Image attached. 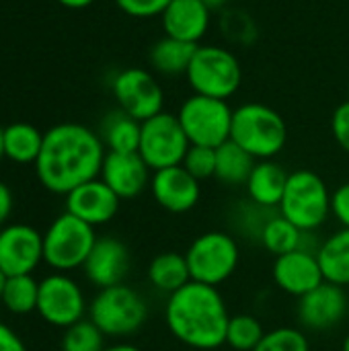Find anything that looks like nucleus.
I'll return each mask as SVG.
<instances>
[{"mask_svg": "<svg viewBox=\"0 0 349 351\" xmlns=\"http://www.w3.org/2000/svg\"><path fill=\"white\" fill-rule=\"evenodd\" d=\"M4 284H6V276H4V271L0 269V296H2V290H4Z\"/></svg>", "mask_w": 349, "mask_h": 351, "instance_id": "obj_43", "label": "nucleus"}, {"mask_svg": "<svg viewBox=\"0 0 349 351\" xmlns=\"http://www.w3.org/2000/svg\"><path fill=\"white\" fill-rule=\"evenodd\" d=\"M331 214L341 224V228H349V183L339 185L331 193Z\"/></svg>", "mask_w": 349, "mask_h": 351, "instance_id": "obj_36", "label": "nucleus"}, {"mask_svg": "<svg viewBox=\"0 0 349 351\" xmlns=\"http://www.w3.org/2000/svg\"><path fill=\"white\" fill-rule=\"evenodd\" d=\"M113 95L119 109L138 121L158 115L165 105V93L158 80L144 68L121 70L113 78Z\"/></svg>", "mask_w": 349, "mask_h": 351, "instance_id": "obj_12", "label": "nucleus"}, {"mask_svg": "<svg viewBox=\"0 0 349 351\" xmlns=\"http://www.w3.org/2000/svg\"><path fill=\"white\" fill-rule=\"evenodd\" d=\"M103 351H142L140 348L132 346V343H117V346H111V348H105Z\"/></svg>", "mask_w": 349, "mask_h": 351, "instance_id": "obj_40", "label": "nucleus"}, {"mask_svg": "<svg viewBox=\"0 0 349 351\" xmlns=\"http://www.w3.org/2000/svg\"><path fill=\"white\" fill-rule=\"evenodd\" d=\"M105 335L103 331L88 319L78 321L66 329L62 337V351H103Z\"/></svg>", "mask_w": 349, "mask_h": 351, "instance_id": "obj_31", "label": "nucleus"}, {"mask_svg": "<svg viewBox=\"0 0 349 351\" xmlns=\"http://www.w3.org/2000/svg\"><path fill=\"white\" fill-rule=\"evenodd\" d=\"M325 282L349 286V228H341L319 245L317 251Z\"/></svg>", "mask_w": 349, "mask_h": 351, "instance_id": "obj_22", "label": "nucleus"}, {"mask_svg": "<svg viewBox=\"0 0 349 351\" xmlns=\"http://www.w3.org/2000/svg\"><path fill=\"white\" fill-rule=\"evenodd\" d=\"M278 212L304 232H313L325 224L331 214V193L325 181L313 171H294Z\"/></svg>", "mask_w": 349, "mask_h": 351, "instance_id": "obj_4", "label": "nucleus"}, {"mask_svg": "<svg viewBox=\"0 0 349 351\" xmlns=\"http://www.w3.org/2000/svg\"><path fill=\"white\" fill-rule=\"evenodd\" d=\"M230 140L255 160H272L284 150L288 128L276 109L263 103H245L232 113Z\"/></svg>", "mask_w": 349, "mask_h": 351, "instance_id": "obj_3", "label": "nucleus"}, {"mask_svg": "<svg viewBox=\"0 0 349 351\" xmlns=\"http://www.w3.org/2000/svg\"><path fill=\"white\" fill-rule=\"evenodd\" d=\"M197 45L165 35L150 47V64L156 72L167 76L187 74Z\"/></svg>", "mask_w": 349, "mask_h": 351, "instance_id": "obj_25", "label": "nucleus"}, {"mask_svg": "<svg viewBox=\"0 0 349 351\" xmlns=\"http://www.w3.org/2000/svg\"><path fill=\"white\" fill-rule=\"evenodd\" d=\"M115 4L128 16L152 19V16H160L167 10V6L171 4V0H115Z\"/></svg>", "mask_w": 349, "mask_h": 351, "instance_id": "obj_34", "label": "nucleus"}, {"mask_svg": "<svg viewBox=\"0 0 349 351\" xmlns=\"http://www.w3.org/2000/svg\"><path fill=\"white\" fill-rule=\"evenodd\" d=\"M142 121L134 119L125 111H111L101 125V140L109 152H138Z\"/></svg>", "mask_w": 349, "mask_h": 351, "instance_id": "obj_23", "label": "nucleus"}, {"mask_svg": "<svg viewBox=\"0 0 349 351\" xmlns=\"http://www.w3.org/2000/svg\"><path fill=\"white\" fill-rule=\"evenodd\" d=\"M232 113L230 105L222 99L193 95L181 105L177 117L189 144L218 148L230 140Z\"/></svg>", "mask_w": 349, "mask_h": 351, "instance_id": "obj_9", "label": "nucleus"}, {"mask_svg": "<svg viewBox=\"0 0 349 351\" xmlns=\"http://www.w3.org/2000/svg\"><path fill=\"white\" fill-rule=\"evenodd\" d=\"M95 243V228L64 212L47 226L43 234V261L58 271L82 267Z\"/></svg>", "mask_w": 349, "mask_h": 351, "instance_id": "obj_7", "label": "nucleus"}, {"mask_svg": "<svg viewBox=\"0 0 349 351\" xmlns=\"http://www.w3.org/2000/svg\"><path fill=\"white\" fill-rule=\"evenodd\" d=\"M150 191L156 204L173 214H183L193 210L202 195L200 181L193 175H189L183 169V165L154 171L150 179Z\"/></svg>", "mask_w": 349, "mask_h": 351, "instance_id": "obj_16", "label": "nucleus"}, {"mask_svg": "<svg viewBox=\"0 0 349 351\" xmlns=\"http://www.w3.org/2000/svg\"><path fill=\"white\" fill-rule=\"evenodd\" d=\"M165 321L171 335L193 350H216L226 343L228 308L214 286L189 282L169 296Z\"/></svg>", "mask_w": 349, "mask_h": 351, "instance_id": "obj_2", "label": "nucleus"}, {"mask_svg": "<svg viewBox=\"0 0 349 351\" xmlns=\"http://www.w3.org/2000/svg\"><path fill=\"white\" fill-rule=\"evenodd\" d=\"M348 90H349V86H348Z\"/></svg>", "mask_w": 349, "mask_h": 351, "instance_id": "obj_45", "label": "nucleus"}, {"mask_svg": "<svg viewBox=\"0 0 349 351\" xmlns=\"http://www.w3.org/2000/svg\"><path fill=\"white\" fill-rule=\"evenodd\" d=\"M37 298H39V282H35L31 274L6 278V284L0 296L6 311L14 315H29L37 311Z\"/></svg>", "mask_w": 349, "mask_h": 351, "instance_id": "obj_29", "label": "nucleus"}, {"mask_svg": "<svg viewBox=\"0 0 349 351\" xmlns=\"http://www.w3.org/2000/svg\"><path fill=\"white\" fill-rule=\"evenodd\" d=\"M148 280L158 292H165L169 296L175 294L177 290H181L183 286H187L191 282V274H189L185 255L175 253V251L156 255L150 261Z\"/></svg>", "mask_w": 349, "mask_h": 351, "instance_id": "obj_24", "label": "nucleus"}, {"mask_svg": "<svg viewBox=\"0 0 349 351\" xmlns=\"http://www.w3.org/2000/svg\"><path fill=\"white\" fill-rule=\"evenodd\" d=\"M185 76L195 95L228 101L243 82V68L230 49L197 45Z\"/></svg>", "mask_w": 349, "mask_h": 351, "instance_id": "obj_6", "label": "nucleus"}, {"mask_svg": "<svg viewBox=\"0 0 349 351\" xmlns=\"http://www.w3.org/2000/svg\"><path fill=\"white\" fill-rule=\"evenodd\" d=\"M331 132L337 144L349 154V99L335 109L331 117Z\"/></svg>", "mask_w": 349, "mask_h": 351, "instance_id": "obj_35", "label": "nucleus"}, {"mask_svg": "<svg viewBox=\"0 0 349 351\" xmlns=\"http://www.w3.org/2000/svg\"><path fill=\"white\" fill-rule=\"evenodd\" d=\"M263 325L251 315H234L228 321L226 343L237 351H255L263 339Z\"/></svg>", "mask_w": 349, "mask_h": 351, "instance_id": "obj_30", "label": "nucleus"}, {"mask_svg": "<svg viewBox=\"0 0 349 351\" xmlns=\"http://www.w3.org/2000/svg\"><path fill=\"white\" fill-rule=\"evenodd\" d=\"M349 311L346 290L331 282H323L319 288L298 298V319L311 331H327L337 327Z\"/></svg>", "mask_w": 349, "mask_h": 351, "instance_id": "obj_14", "label": "nucleus"}, {"mask_svg": "<svg viewBox=\"0 0 349 351\" xmlns=\"http://www.w3.org/2000/svg\"><path fill=\"white\" fill-rule=\"evenodd\" d=\"M62 6H66V8H86V6H91L95 0H58Z\"/></svg>", "mask_w": 349, "mask_h": 351, "instance_id": "obj_39", "label": "nucleus"}, {"mask_svg": "<svg viewBox=\"0 0 349 351\" xmlns=\"http://www.w3.org/2000/svg\"><path fill=\"white\" fill-rule=\"evenodd\" d=\"M43 261V234L29 224L0 228V269L6 278L29 276Z\"/></svg>", "mask_w": 349, "mask_h": 351, "instance_id": "obj_13", "label": "nucleus"}, {"mask_svg": "<svg viewBox=\"0 0 349 351\" xmlns=\"http://www.w3.org/2000/svg\"><path fill=\"white\" fill-rule=\"evenodd\" d=\"M0 351H27L25 341L4 323H0Z\"/></svg>", "mask_w": 349, "mask_h": 351, "instance_id": "obj_37", "label": "nucleus"}, {"mask_svg": "<svg viewBox=\"0 0 349 351\" xmlns=\"http://www.w3.org/2000/svg\"><path fill=\"white\" fill-rule=\"evenodd\" d=\"M4 156V128H0V158Z\"/></svg>", "mask_w": 349, "mask_h": 351, "instance_id": "obj_42", "label": "nucleus"}, {"mask_svg": "<svg viewBox=\"0 0 349 351\" xmlns=\"http://www.w3.org/2000/svg\"><path fill=\"white\" fill-rule=\"evenodd\" d=\"M119 199L138 197L150 185V167L138 152H107L99 175Z\"/></svg>", "mask_w": 349, "mask_h": 351, "instance_id": "obj_18", "label": "nucleus"}, {"mask_svg": "<svg viewBox=\"0 0 349 351\" xmlns=\"http://www.w3.org/2000/svg\"><path fill=\"white\" fill-rule=\"evenodd\" d=\"M12 212V191L6 183L0 181V228H4L6 220Z\"/></svg>", "mask_w": 349, "mask_h": 351, "instance_id": "obj_38", "label": "nucleus"}, {"mask_svg": "<svg viewBox=\"0 0 349 351\" xmlns=\"http://www.w3.org/2000/svg\"><path fill=\"white\" fill-rule=\"evenodd\" d=\"M255 351H311L309 339L294 327H278L263 335Z\"/></svg>", "mask_w": 349, "mask_h": 351, "instance_id": "obj_32", "label": "nucleus"}, {"mask_svg": "<svg viewBox=\"0 0 349 351\" xmlns=\"http://www.w3.org/2000/svg\"><path fill=\"white\" fill-rule=\"evenodd\" d=\"M105 154L99 134L80 123H60L43 134L35 173L47 191L68 195L101 175Z\"/></svg>", "mask_w": 349, "mask_h": 351, "instance_id": "obj_1", "label": "nucleus"}, {"mask_svg": "<svg viewBox=\"0 0 349 351\" xmlns=\"http://www.w3.org/2000/svg\"><path fill=\"white\" fill-rule=\"evenodd\" d=\"M202 2H204V4H206L210 10H212V8H220V6H224L228 0H202Z\"/></svg>", "mask_w": 349, "mask_h": 351, "instance_id": "obj_41", "label": "nucleus"}, {"mask_svg": "<svg viewBox=\"0 0 349 351\" xmlns=\"http://www.w3.org/2000/svg\"><path fill=\"white\" fill-rule=\"evenodd\" d=\"M181 165L197 181L210 179V177L216 175V148H210V146H193L191 144Z\"/></svg>", "mask_w": 349, "mask_h": 351, "instance_id": "obj_33", "label": "nucleus"}, {"mask_svg": "<svg viewBox=\"0 0 349 351\" xmlns=\"http://www.w3.org/2000/svg\"><path fill=\"white\" fill-rule=\"evenodd\" d=\"M119 202L121 199L111 191V187L97 177L78 185L66 195V212L95 228L115 218Z\"/></svg>", "mask_w": 349, "mask_h": 351, "instance_id": "obj_17", "label": "nucleus"}, {"mask_svg": "<svg viewBox=\"0 0 349 351\" xmlns=\"http://www.w3.org/2000/svg\"><path fill=\"white\" fill-rule=\"evenodd\" d=\"M274 282L280 290L290 296L302 298L325 282L317 253L313 251H292L276 257L274 261Z\"/></svg>", "mask_w": 349, "mask_h": 351, "instance_id": "obj_15", "label": "nucleus"}, {"mask_svg": "<svg viewBox=\"0 0 349 351\" xmlns=\"http://www.w3.org/2000/svg\"><path fill=\"white\" fill-rule=\"evenodd\" d=\"M37 313L45 323L68 329L82 321L86 313V300L80 286L72 278L64 274H51L39 282Z\"/></svg>", "mask_w": 349, "mask_h": 351, "instance_id": "obj_11", "label": "nucleus"}, {"mask_svg": "<svg viewBox=\"0 0 349 351\" xmlns=\"http://www.w3.org/2000/svg\"><path fill=\"white\" fill-rule=\"evenodd\" d=\"M341 351H349V333L348 337L344 339V348H341Z\"/></svg>", "mask_w": 349, "mask_h": 351, "instance_id": "obj_44", "label": "nucleus"}, {"mask_svg": "<svg viewBox=\"0 0 349 351\" xmlns=\"http://www.w3.org/2000/svg\"><path fill=\"white\" fill-rule=\"evenodd\" d=\"M288 173L274 160H259L255 162L249 181H247V193L249 199L257 206L278 210L288 185Z\"/></svg>", "mask_w": 349, "mask_h": 351, "instance_id": "obj_21", "label": "nucleus"}, {"mask_svg": "<svg viewBox=\"0 0 349 351\" xmlns=\"http://www.w3.org/2000/svg\"><path fill=\"white\" fill-rule=\"evenodd\" d=\"M43 146V134L25 121L4 128V156L19 165H35Z\"/></svg>", "mask_w": 349, "mask_h": 351, "instance_id": "obj_27", "label": "nucleus"}, {"mask_svg": "<svg viewBox=\"0 0 349 351\" xmlns=\"http://www.w3.org/2000/svg\"><path fill=\"white\" fill-rule=\"evenodd\" d=\"M84 274L99 290L123 284L130 271V251L115 237L97 239L91 255L84 261Z\"/></svg>", "mask_w": 349, "mask_h": 351, "instance_id": "obj_19", "label": "nucleus"}, {"mask_svg": "<svg viewBox=\"0 0 349 351\" xmlns=\"http://www.w3.org/2000/svg\"><path fill=\"white\" fill-rule=\"evenodd\" d=\"M88 315L105 337H128L146 323L148 304L134 288L119 284L99 290L88 306Z\"/></svg>", "mask_w": 349, "mask_h": 351, "instance_id": "obj_5", "label": "nucleus"}, {"mask_svg": "<svg viewBox=\"0 0 349 351\" xmlns=\"http://www.w3.org/2000/svg\"><path fill=\"white\" fill-rule=\"evenodd\" d=\"M255 158L237 142L228 140L216 148V179L224 185H247Z\"/></svg>", "mask_w": 349, "mask_h": 351, "instance_id": "obj_28", "label": "nucleus"}, {"mask_svg": "<svg viewBox=\"0 0 349 351\" xmlns=\"http://www.w3.org/2000/svg\"><path fill=\"white\" fill-rule=\"evenodd\" d=\"M189 146L191 144L177 115L160 111L158 115L142 121L138 154L144 158L150 171H160L181 165Z\"/></svg>", "mask_w": 349, "mask_h": 351, "instance_id": "obj_10", "label": "nucleus"}, {"mask_svg": "<svg viewBox=\"0 0 349 351\" xmlns=\"http://www.w3.org/2000/svg\"><path fill=\"white\" fill-rule=\"evenodd\" d=\"M191 282L218 288L239 267L241 251L237 241L228 232H206L200 234L185 253Z\"/></svg>", "mask_w": 349, "mask_h": 351, "instance_id": "obj_8", "label": "nucleus"}, {"mask_svg": "<svg viewBox=\"0 0 349 351\" xmlns=\"http://www.w3.org/2000/svg\"><path fill=\"white\" fill-rule=\"evenodd\" d=\"M160 19L165 35L197 45L208 33L210 8L202 0H171Z\"/></svg>", "mask_w": 349, "mask_h": 351, "instance_id": "obj_20", "label": "nucleus"}, {"mask_svg": "<svg viewBox=\"0 0 349 351\" xmlns=\"http://www.w3.org/2000/svg\"><path fill=\"white\" fill-rule=\"evenodd\" d=\"M309 237H311V232L300 230V228L294 226L290 220H286L280 212H276V214L269 218V222L265 224L259 243H261L269 253H274L276 257H280V255H286V253H292V251H298V249L313 251V249L306 245V239H309ZM313 253H315V251H313Z\"/></svg>", "mask_w": 349, "mask_h": 351, "instance_id": "obj_26", "label": "nucleus"}]
</instances>
